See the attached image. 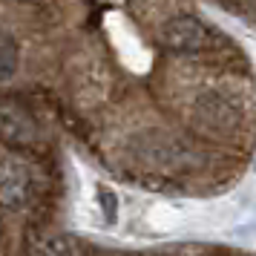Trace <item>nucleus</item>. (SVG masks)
Listing matches in <instances>:
<instances>
[{"instance_id":"nucleus-1","label":"nucleus","mask_w":256,"mask_h":256,"mask_svg":"<svg viewBox=\"0 0 256 256\" xmlns=\"http://www.w3.org/2000/svg\"><path fill=\"white\" fill-rule=\"evenodd\" d=\"M193 112H196V121L210 132H233L242 121V112L233 98H228L224 92H216V90H208L202 92L193 101Z\"/></svg>"},{"instance_id":"nucleus-2","label":"nucleus","mask_w":256,"mask_h":256,"mask_svg":"<svg viewBox=\"0 0 256 256\" xmlns=\"http://www.w3.org/2000/svg\"><path fill=\"white\" fill-rule=\"evenodd\" d=\"M32 193V176L29 167L18 158H3L0 162V208L20 210Z\"/></svg>"},{"instance_id":"nucleus-3","label":"nucleus","mask_w":256,"mask_h":256,"mask_svg":"<svg viewBox=\"0 0 256 256\" xmlns=\"http://www.w3.org/2000/svg\"><path fill=\"white\" fill-rule=\"evenodd\" d=\"M162 35H164V44L173 49V52H182V55L202 52L210 44V32L204 29V24L198 18H190V14L173 18L170 24L164 26Z\"/></svg>"},{"instance_id":"nucleus-4","label":"nucleus","mask_w":256,"mask_h":256,"mask_svg":"<svg viewBox=\"0 0 256 256\" xmlns=\"http://www.w3.org/2000/svg\"><path fill=\"white\" fill-rule=\"evenodd\" d=\"M0 138L14 147H29L38 138V124L26 106L14 101H0Z\"/></svg>"},{"instance_id":"nucleus-5","label":"nucleus","mask_w":256,"mask_h":256,"mask_svg":"<svg viewBox=\"0 0 256 256\" xmlns=\"http://www.w3.org/2000/svg\"><path fill=\"white\" fill-rule=\"evenodd\" d=\"M29 256H75L70 239H64L58 233H46V236H38L32 248H29Z\"/></svg>"},{"instance_id":"nucleus-6","label":"nucleus","mask_w":256,"mask_h":256,"mask_svg":"<svg viewBox=\"0 0 256 256\" xmlns=\"http://www.w3.org/2000/svg\"><path fill=\"white\" fill-rule=\"evenodd\" d=\"M20 64V52H18V40L6 32H0V84L9 81Z\"/></svg>"},{"instance_id":"nucleus-7","label":"nucleus","mask_w":256,"mask_h":256,"mask_svg":"<svg viewBox=\"0 0 256 256\" xmlns=\"http://www.w3.org/2000/svg\"><path fill=\"white\" fill-rule=\"evenodd\" d=\"M98 198H101V204H104V216H106V222H116V208H118L116 196H112L110 190H101V193H98Z\"/></svg>"}]
</instances>
